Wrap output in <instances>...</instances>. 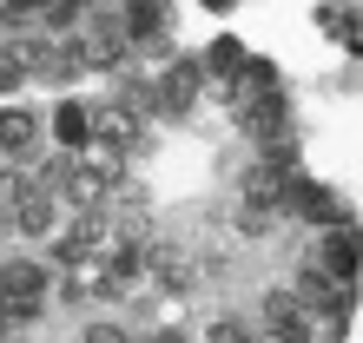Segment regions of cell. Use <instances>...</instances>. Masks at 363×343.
I'll list each match as a JSON object with an SVG mask.
<instances>
[{"mask_svg":"<svg viewBox=\"0 0 363 343\" xmlns=\"http://www.w3.org/2000/svg\"><path fill=\"white\" fill-rule=\"evenodd\" d=\"M40 297H47V264H33V257L0 264V317H33Z\"/></svg>","mask_w":363,"mask_h":343,"instance_id":"6da1fadb","label":"cell"},{"mask_svg":"<svg viewBox=\"0 0 363 343\" xmlns=\"http://www.w3.org/2000/svg\"><path fill=\"white\" fill-rule=\"evenodd\" d=\"M357 257H363V244H357V231H350V225H337L330 238L317 244V264H324V271L337 277V284H344V277L357 271Z\"/></svg>","mask_w":363,"mask_h":343,"instance_id":"7a4b0ae2","label":"cell"},{"mask_svg":"<svg viewBox=\"0 0 363 343\" xmlns=\"http://www.w3.org/2000/svg\"><path fill=\"white\" fill-rule=\"evenodd\" d=\"M53 133H60V145H86V139H93V113H86L79 99L53 106Z\"/></svg>","mask_w":363,"mask_h":343,"instance_id":"3957f363","label":"cell"},{"mask_svg":"<svg viewBox=\"0 0 363 343\" xmlns=\"http://www.w3.org/2000/svg\"><path fill=\"white\" fill-rule=\"evenodd\" d=\"M27 133H33V119H27V113H7V106H0V145H20Z\"/></svg>","mask_w":363,"mask_h":343,"instance_id":"277c9868","label":"cell"}]
</instances>
